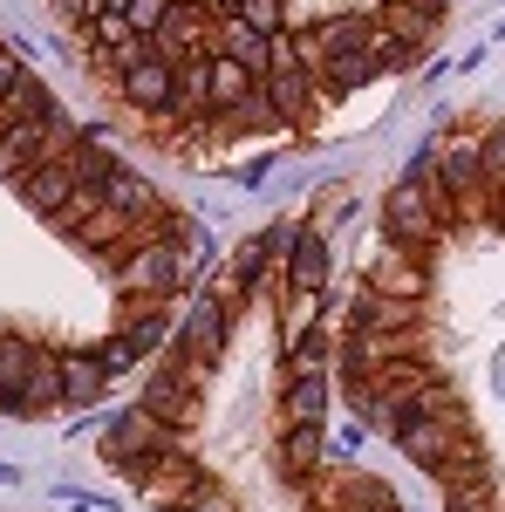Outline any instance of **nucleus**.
<instances>
[{"label": "nucleus", "instance_id": "f257e3e1", "mask_svg": "<svg viewBox=\"0 0 505 512\" xmlns=\"http://www.w3.org/2000/svg\"><path fill=\"white\" fill-rule=\"evenodd\" d=\"M192 274V253L178 246V239H137L130 253H123L117 280L137 294V301H164V294H178Z\"/></svg>", "mask_w": 505, "mask_h": 512}, {"label": "nucleus", "instance_id": "f03ea898", "mask_svg": "<svg viewBox=\"0 0 505 512\" xmlns=\"http://www.w3.org/2000/svg\"><path fill=\"white\" fill-rule=\"evenodd\" d=\"M383 233H389V246H403L410 260H430V246L444 239V212L430 205L417 185H389V198H383Z\"/></svg>", "mask_w": 505, "mask_h": 512}, {"label": "nucleus", "instance_id": "7ed1b4c3", "mask_svg": "<svg viewBox=\"0 0 505 512\" xmlns=\"http://www.w3.org/2000/svg\"><path fill=\"white\" fill-rule=\"evenodd\" d=\"M233 342V328H226V301L219 294H192L185 301V315H178V349L205 362V369H219V355Z\"/></svg>", "mask_w": 505, "mask_h": 512}, {"label": "nucleus", "instance_id": "20e7f679", "mask_svg": "<svg viewBox=\"0 0 505 512\" xmlns=\"http://www.w3.org/2000/svg\"><path fill=\"white\" fill-rule=\"evenodd\" d=\"M458 437H465V424H444V417H417V424H403L396 431V451L417 465L424 478H437L444 465H451V451H458Z\"/></svg>", "mask_w": 505, "mask_h": 512}, {"label": "nucleus", "instance_id": "39448f33", "mask_svg": "<svg viewBox=\"0 0 505 512\" xmlns=\"http://www.w3.org/2000/svg\"><path fill=\"white\" fill-rule=\"evenodd\" d=\"M76 192H82V185H76V171H69V158H62V164H35L28 178H14V198H21L35 219H48V226L69 212V198H76Z\"/></svg>", "mask_w": 505, "mask_h": 512}, {"label": "nucleus", "instance_id": "423d86ee", "mask_svg": "<svg viewBox=\"0 0 505 512\" xmlns=\"http://www.w3.org/2000/svg\"><path fill=\"white\" fill-rule=\"evenodd\" d=\"M144 410H151L157 424H171V431H185V424L198 417V390L185 383V376H178V362H171V355L157 362L151 383H144Z\"/></svg>", "mask_w": 505, "mask_h": 512}, {"label": "nucleus", "instance_id": "0eeeda50", "mask_svg": "<svg viewBox=\"0 0 505 512\" xmlns=\"http://www.w3.org/2000/svg\"><path fill=\"white\" fill-rule=\"evenodd\" d=\"M417 315H424V301L376 294V287H355L349 301V328H362V335H403V328H417Z\"/></svg>", "mask_w": 505, "mask_h": 512}, {"label": "nucleus", "instance_id": "6e6552de", "mask_svg": "<svg viewBox=\"0 0 505 512\" xmlns=\"http://www.w3.org/2000/svg\"><path fill=\"white\" fill-rule=\"evenodd\" d=\"M117 89H123V103H130L137 117H171V103H178V69H171V62H144V69H130Z\"/></svg>", "mask_w": 505, "mask_h": 512}, {"label": "nucleus", "instance_id": "1a4fd4ad", "mask_svg": "<svg viewBox=\"0 0 505 512\" xmlns=\"http://www.w3.org/2000/svg\"><path fill=\"white\" fill-rule=\"evenodd\" d=\"M376 28H383L396 48L424 55L430 41H437V28H444V14H430V7H417V0H383V7H376Z\"/></svg>", "mask_w": 505, "mask_h": 512}, {"label": "nucleus", "instance_id": "9d476101", "mask_svg": "<svg viewBox=\"0 0 505 512\" xmlns=\"http://www.w3.org/2000/svg\"><path fill=\"white\" fill-rule=\"evenodd\" d=\"M321 465H328V424H287L280 431V478L308 485Z\"/></svg>", "mask_w": 505, "mask_h": 512}, {"label": "nucleus", "instance_id": "9b49d317", "mask_svg": "<svg viewBox=\"0 0 505 512\" xmlns=\"http://www.w3.org/2000/svg\"><path fill=\"white\" fill-rule=\"evenodd\" d=\"M55 410H62V349H41L35 342V362H28L14 417H55Z\"/></svg>", "mask_w": 505, "mask_h": 512}, {"label": "nucleus", "instance_id": "f8f14e48", "mask_svg": "<svg viewBox=\"0 0 505 512\" xmlns=\"http://www.w3.org/2000/svg\"><path fill=\"white\" fill-rule=\"evenodd\" d=\"M137 492H144L151 506H178V512H185V499H205V492H212V478L198 472L192 458H164V465H157Z\"/></svg>", "mask_w": 505, "mask_h": 512}, {"label": "nucleus", "instance_id": "ddd939ff", "mask_svg": "<svg viewBox=\"0 0 505 512\" xmlns=\"http://www.w3.org/2000/svg\"><path fill=\"white\" fill-rule=\"evenodd\" d=\"M110 205H117V212L130 219V226H137V233H151L157 219L171 212V205L157 198V185H151V178H137L130 164H117V178H110Z\"/></svg>", "mask_w": 505, "mask_h": 512}, {"label": "nucleus", "instance_id": "4468645a", "mask_svg": "<svg viewBox=\"0 0 505 512\" xmlns=\"http://www.w3.org/2000/svg\"><path fill=\"white\" fill-rule=\"evenodd\" d=\"M260 89L273 96V110H280V123H287V130H294V123H308L314 117V96H321V82H314L308 69H273Z\"/></svg>", "mask_w": 505, "mask_h": 512}, {"label": "nucleus", "instance_id": "2eb2a0df", "mask_svg": "<svg viewBox=\"0 0 505 512\" xmlns=\"http://www.w3.org/2000/svg\"><path fill=\"white\" fill-rule=\"evenodd\" d=\"M103 390H110V376H103L96 349H62V403L89 410V403H103Z\"/></svg>", "mask_w": 505, "mask_h": 512}, {"label": "nucleus", "instance_id": "dca6fc26", "mask_svg": "<svg viewBox=\"0 0 505 512\" xmlns=\"http://www.w3.org/2000/svg\"><path fill=\"white\" fill-rule=\"evenodd\" d=\"M212 41H219V55H233L246 76L267 82V69H273V41H267V35H253V28H246L239 14H226V21L212 28Z\"/></svg>", "mask_w": 505, "mask_h": 512}, {"label": "nucleus", "instance_id": "f3484780", "mask_svg": "<svg viewBox=\"0 0 505 512\" xmlns=\"http://www.w3.org/2000/svg\"><path fill=\"white\" fill-rule=\"evenodd\" d=\"M321 287H328V239L301 226V239L287 246V294H321Z\"/></svg>", "mask_w": 505, "mask_h": 512}, {"label": "nucleus", "instance_id": "a211bd4d", "mask_svg": "<svg viewBox=\"0 0 505 512\" xmlns=\"http://www.w3.org/2000/svg\"><path fill=\"white\" fill-rule=\"evenodd\" d=\"M376 294H403V301H424L430 294V274L424 260H410L403 246H383V260H376V280H369Z\"/></svg>", "mask_w": 505, "mask_h": 512}, {"label": "nucleus", "instance_id": "6ab92c4d", "mask_svg": "<svg viewBox=\"0 0 505 512\" xmlns=\"http://www.w3.org/2000/svg\"><path fill=\"white\" fill-rule=\"evenodd\" d=\"M48 110H55V96H48V82L28 69V76H21L14 89H7V96H0V137H7V130H21V123H41Z\"/></svg>", "mask_w": 505, "mask_h": 512}, {"label": "nucleus", "instance_id": "aec40b11", "mask_svg": "<svg viewBox=\"0 0 505 512\" xmlns=\"http://www.w3.org/2000/svg\"><path fill=\"white\" fill-rule=\"evenodd\" d=\"M171 117L178 123H212L219 110H212V62H185L178 69V103H171Z\"/></svg>", "mask_w": 505, "mask_h": 512}, {"label": "nucleus", "instance_id": "412c9836", "mask_svg": "<svg viewBox=\"0 0 505 512\" xmlns=\"http://www.w3.org/2000/svg\"><path fill=\"white\" fill-rule=\"evenodd\" d=\"M321 35V55H355L376 41V7H355V14H335V21H314Z\"/></svg>", "mask_w": 505, "mask_h": 512}, {"label": "nucleus", "instance_id": "4be33fe9", "mask_svg": "<svg viewBox=\"0 0 505 512\" xmlns=\"http://www.w3.org/2000/svg\"><path fill=\"white\" fill-rule=\"evenodd\" d=\"M328 369H335V335L328 328L287 342V383H308V376H328Z\"/></svg>", "mask_w": 505, "mask_h": 512}, {"label": "nucleus", "instance_id": "5701e85b", "mask_svg": "<svg viewBox=\"0 0 505 512\" xmlns=\"http://www.w3.org/2000/svg\"><path fill=\"white\" fill-rule=\"evenodd\" d=\"M28 362H35V342H28V335H7V328H0V410H14V403H21Z\"/></svg>", "mask_w": 505, "mask_h": 512}, {"label": "nucleus", "instance_id": "b1692460", "mask_svg": "<svg viewBox=\"0 0 505 512\" xmlns=\"http://www.w3.org/2000/svg\"><path fill=\"white\" fill-rule=\"evenodd\" d=\"M383 69H376V55L369 48H355V55H328V69H321V96H349V89H362V82H376Z\"/></svg>", "mask_w": 505, "mask_h": 512}, {"label": "nucleus", "instance_id": "393cba45", "mask_svg": "<svg viewBox=\"0 0 505 512\" xmlns=\"http://www.w3.org/2000/svg\"><path fill=\"white\" fill-rule=\"evenodd\" d=\"M335 512H403V499H396L389 485H376V478L349 472L342 485H335Z\"/></svg>", "mask_w": 505, "mask_h": 512}, {"label": "nucleus", "instance_id": "a878e982", "mask_svg": "<svg viewBox=\"0 0 505 512\" xmlns=\"http://www.w3.org/2000/svg\"><path fill=\"white\" fill-rule=\"evenodd\" d=\"M280 417H287V424H328V376L287 383V396H280Z\"/></svg>", "mask_w": 505, "mask_h": 512}, {"label": "nucleus", "instance_id": "bb28decb", "mask_svg": "<svg viewBox=\"0 0 505 512\" xmlns=\"http://www.w3.org/2000/svg\"><path fill=\"white\" fill-rule=\"evenodd\" d=\"M253 89H260V76H246L233 55H212V110H219V117H226V110H239Z\"/></svg>", "mask_w": 505, "mask_h": 512}, {"label": "nucleus", "instance_id": "cd10ccee", "mask_svg": "<svg viewBox=\"0 0 505 512\" xmlns=\"http://www.w3.org/2000/svg\"><path fill=\"white\" fill-rule=\"evenodd\" d=\"M212 123H226V130H246V137H267V130H287L280 123V110H273V96L267 89H253L239 110H226V117H212Z\"/></svg>", "mask_w": 505, "mask_h": 512}, {"label": "nucleus", "instance_id": "c85d7f7f", "mask_svg": "<svg viewBox=\"0 0 505 512\" xmlns=\"http://www.w3.org/2000/svg\"><path fill=\"white\" fill-rule=\"evenodd\" d=\"M239 21H246L253 35H267V41L294 35V7H287V0H246V7H239Z\"/></svg>", "mask_w": 505, "mask_h": 512}, {"label": "nucleus", "instance_id": "c756f323", "mask_svg": "<svg viewBox=\"0 0 505 512\" xmlns=\"http://www.w3.org/2000/svg\"><path fill=\"white\" fill-rule=\"evenodd\" d=\"M280 328H287V342L314 335V328H321V294H294V301H287V315H280Z\"/></svg>", "mask_w": 505, "mask_h": 512}, {"label": "nucleus", "instance_id": "7c9ffc66", "mask_svg": "<svg viewBox=\"0 0 505 512\" xmlns=\"http://www.w3.org/2000/svg\"><path fill=\"white\" fill-rule=\"evenodd\" d=\"M96 362H103V376L117 383L123 369H137V362H144V349H137L130 335H110V342H96Z\"/></svg>", "mask_w": 505, "mask_h": 512}, {"label": "nucleus", "instance_id": "2f4dec72", "mask_svg": "<svg viewBox=\"0 0 505 512\" xmlns=\"http://www.w3.org/2000/svg\"><path fill=\"white\" fill-rule=\"evenodd\" d=\"M171 7H178V0H130V14H123V21H130V35H144V41H151L157 28L171 21Z\"/></svg>", "mask_w": 505, "mask_h": 512}, {"label": "nucleus", "instance_id": "473e14b6", "mask_svg": "<svg viewBox=\"0 0 505 512\" xmlns=\"http://www.w3.org/2000/svg\"><path fill=\"white\" fill-rule=\"evenodd\" d=\"M478 158H485V192H499L505 185V123L478 137Z\"/></svg>", "mask_w": 505, "mask_h": 512}, {"label": "nucleus", "instance_id": "72a5a7b5", "mask_svg": "<svg viewBox=\"0 0 505 512\" xmlns=\"http://www.w3.org/2000/svg\"><path fill=\"white\" fill-rule=\"evenodd\" d=\"M82 35L96 41V48H103V55H117L123 41H130V21H123V14H96V21H89V28H82Z\"/></svg>", "mask_w": 505, "mask_h": 512}, {"label": "nucleus", "instance_id": "f704fd0d", "mask_svg": "<svg viewBox=\"0 0 505 512\" xmlns=\"http://www.w3.org/2000/svg\"><path fill=\"white\" fill-rule=\"evenodd\" d=\"M55 14H62V21H76V28H89L103 7H96V0H55Z\"/></svg>", "mask_w": 505, "mask_h": 512}, {"label": "nucleus", "instance_id": "c9c22d12", "mask_svg": "<svg viewBox=\"0 0 505 512\" xmlns=\"http://www.w3.org/2000/svg\"><path fill=\"white\" fill-rule=\"evenodd\" d=\"M21 76H28V62H21L14 48H0V96H7V89H14Z\"/></svg>", "mask_w": 505, "mask_h": 512}, {"label": "nucleus", "instance_id": "e433bc0d", "mask_svg": "<svg viewBox=\"0 0 505 512\" xmlns=\"http://www.w3.org/2000/svg\"><path fill=\"white\" fill-rule=\"evenodd\" d=\"M444 512H499L492 492H471V499H444Z\"/></svg>", "mask_w": 505, "mask_h": 512}, {"label": "nucleus", "instance_id": "4c0bfd02", "mask_svg": "<svg viewBox=\"0 0 505 512\" xmlns=\"http://www.w3.org/2000/svg\"><path fill=\"white\" fill-rule=\"evenodd\" d=\"M185 512H233V499H219V492H205V499H192Z\"/></svg>", "mask_w": 505, "mask_h": 512}, {"label": "nucleus", "instance_id": "58836bf2", "mask_svg": "<svg viewBox=\"0 0 505 512\" xmlns=\"http://www.w3.org/2000/svg\"><path fill=\"white\" fill-rule=\"evenodd\" d=\"M492 233H505V185L492 192Z\"/></svg>", "mask_w": 505, "mask_h": 512}, {"label": "nucleus", "instance_id": "ea45409f", "mask_svg": "<svg viewBox=\"0 0 505 512\" xmlns=\"http://www.w3.org/2000/svg\"><path fill=\"white\" fill-rule=\"evenodd\" d=\"M205 7H212V14L226 21V14H239V7H246V0H205Z\"/></svg>", "mask_w": 505, "mask_h": 512}, {"label": "nucleus", "instance_id": "a19ab883", "mask_svg": "<svg viewBox=\"0 0 505 512\" xmlns=\"http://www.w3.org/2000/svg\"><path fill=\"white\" fill-rule=\"evenodd\" d=\"M417 7H430V14H444V21H451V0H417Z\"/></svg>", "mask_w": 505, "mask_h": 512}, {"label": "nucleus", "instance_id": "79ce46f5", "mask_svg": "<svg viewBox=\"0 0 505 512\" xmlns=\"http://www.w3.org/2000/svg\"><path fill=\"white\" fill-rule=\"evenodd\" d=\"M96 7H103V14H130V0H96Z\"/></svg>", "mask_w": 505, "mask_h": 512}]
</instances>
